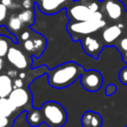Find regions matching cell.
Instances as JSON below:
<instances>
[{
	"mask_svg": "<svg viewBox=\"0 0 127 127\" xmlns=\"http://www.w3.org/2000/svg\"><path fill=\"white\" fill-rule=\"evenodd\" d=\"M83 71V67L74 62L64 63L49 72V84L55 88H64L79 78Z\"/></svg>",
	"mask_w": 127,
	"mask_h": 127,
	"instance_id": "obj_1",
	"label": "cell"
},
{
	"mask_svg": "<svg viewBox=\"0 0 127 127\" xmlns=\"http://www.w3.org/2000/svg\"><path fill=\"white\" fill-rule=\"evenodd\" d=\"M43 122L49 127H62L65 124L67 114L62 104L56 101H48L41 107Z\"/></svg>",
	"mask_w": 127,
	"mask_h": 127,
	"instance_id": "obj_2",
	"label": "cell"
},
{
	"mask_svg": "<svg viewBox=\"0 0 127 127\" xmlns=\"http://www.w3.org/2000/svg\"><path fill=\"white\" fill-rule=\"evenodd\" d=\"M106 26V22L102 19L99 21H71L67 26L66 29L69 32V34L72 36L73 40H76L78 35L80 36H87L90 35L103 27Z\"/></svg>",
	"mask_w": 127,
	"mask_h": 127,
	"instance_id": "obj_3",
	"label": "cell"
},
{
	"mask_svg": "<svg viewBox=\"0 0 127 127\" xmlns=\"http://www.w3.org/2000/svg\"><path fill=\"white\" fill-rule=\"evenodd\" d=\"M80 82L81 86L85 90L95 92L101 88L103 83V77L102 74L95 69L84 70L80 75Z\"/></svg>",
	"mask_w": 127,
	"mask_h": 127,
	"instance_id": "obj_4",
	"label": "cell"
},
{
	"mask_svg": "<svg viewBox=\"0 0 127 127\" xmlns=\"http://www.w3.org/2000/svg\"><path fill=\"white\" fill-rule=\"evenodd\" d=\"M92 13L81 0H77L67 9L66 15L71 21H86L90 20Z\"/></svg>",
	"mask_w": 127,
	"mask_h": 127,
	"instance_id": "obj_5",
	"label": "cell"
},
{
	"mask_svg": "<svg viewBox=\"0 0 127 127\" xmlns=\"http://www.w3.org/2000/svg\"><path fill=\"white\" fill-rule=\"evenodd\" d=\"M8 99L13 103V105L17 109H28L27 106H31V93L28 89L24 87L13 88L8 96Z\"/></svg>",
	"mask_w": 127,
	"mask_h": 127,
	"instance_id": "obj_6",
	"label": "cell"
},
{
	"mask_svg": "<svg viewBox=\"0 0 127 127\" xmlns=\"http://www.w3.org/2000/svg\"><path fill=\"white\" fill-rule=\"evenodd\" d=\"M7 60L18 69H26L29 66V59L20 49L12 46L9 48L6 55Z\"/></svg>",
	"mask_w": 127,
	"mask_h": 127,
	"instance_id": "obj_7",
	"label": "cell"
},
{
	"mask_svg": "<svg viewBox=\"0 0 127 127\" xmlns=\"http://www.w3.org/2000/svg\"><path fill=\"white\" fill-rule=\"evenodd\" d=\"M104 12L110 20H118L122 17L125 9L120 0H104Z\"/></svg>",
	"mask_w": 127,
	"mask_h": 127,
	"instance_id": "obj_8",
	"label": "cell"
},
{
	"mask_svg": "<svg viewBox=\"0 0 127 127\" xmlns=\"http://www.w3.org/2000/svg\"><path fill=\"white\" fill-rule=\"evenodd\" d=\"M122 28H123V26L120 24L111 25V26L105 28L101 35L103 43L107 46L114 45V43L119 39V37L122 34Z\"/></svg>",
	"mask_w": 127,
	"mask_h": 127,
	"instance_id": "obj_9",
	"label": "cell"
},
{
	"mask_svg": "<svg viewBox=\"0 0 127 127\" xmlns=\"http://www.w3.org/2000/svg\"><path fill=\"white\" fill-rule=\"evenodd\" d=\"M82 48L87 55L97 58L98 54L102 50V44L92 36H85L82 41Z\"/></svg>",
	"mask_w": 127,
	"mask_h": 127,
	"instance_id": "obj_10",
	"label": "cell"
},
{
	"mask_svg": "<svg viewBox=\"0 0 127 127\" xmlns=\"http://www.w3.org/2000/svg\"><path fill=\"white\" fill-rule=\"evenodd\" d=\"M67 0H45L39 2L40 10L45 14H55L63 9Z\"/></svg>",
	"mask_w": 127,
	"mask_h": 127,
	"instance_id": "obj_11",
	"label": "cell"
},
{
	"mask_svg": "<svg viewBox=\"0 0 127 127\" xmlns=\"http://www.w3.org/2000/svg\"><path fill=\"white\" fill-rule=\"evenodd\" d=\"M81 127H101L102 118L94 111H86L81 116Z\"/></svg>",
	"mask_w": 127,
	"mask_h": 127,
	"instance_id": "obj_12",
	"label": "cell"
},
{
	"mask_svg": "<svg viewBox=\"0 0 127 127\" xmlns=\"http://www.w3.org/2000/svg\"><path fill=\"white\" fill-rule=\"evenodd\" d=\"M17 108L8 99V97H0V115L5 117H10L15 113Z\"/></svg>",
	"mask_w": 127,
	"mask_h": 127,
	"instance_id": "obj_13",
	"label": "cell"
},
{
	"mask_svg": "<svg viewBox=\"0 0 127 127\" xmlns=\"http://www.w3.org/2000/svg\"><path fill=\"white\" fill-rule=\"evenodd\" d=\"M27 121L33 127H38L43 123V116L40 109L30 108L27 113Z\"/></svg>",
	"mask_w": 127,
	"mask_h": 127,
	"instance_id": "obj_14",
	"label": "cell"
},
{
	"mask_svg": "<svg viewBox=\"0 0 127 127\" xmlns=\"http://www.w3.org/2000/svg\"><path fill=\"white\" fill-rule=\"evenodd\" d=\"M13 89L12 85V78L7 75H1V82H0V97H8L10 92Z\"/></svg>",
	"mask_w": 127,
	"mask_h": 127,
	"instance_id": "obj_15",
	"label": "cell"
},
{
	"mask_svg": "<svg viewBox=\"0 0 127 127\" xmlns=\"http://www.w3.org/2000/svg\"><path fill=\"white\" fill-rule=\"evenodd\" d=\"M23 27V23L21 22V20L18 18V16L16 15H11L7 21V29L13 33L16 34L17 32H19Z\"/></svg>",
	"mask_w": 127,
	"mask_h": 127,
	"instance_id": "obj_16",
	"label": "cell"
},
{
	"mask_svg": "<svg viewBox=\"0 0 127 127\" xmlns=\"http://www.w3.org/2000/svg\"><path fill=\"white\" fill-rule=\"evenodd\" d=\"M32 40H33L34 46H35V53H34V55L36 57H40V55L43 53V51L46 48V39L42 35L36 34Z\"/></svg>",
	"mask_w": 127,
	"mask_h": 127,
	"instance_id": "obj_17",
	"label": "cell"
},
{
	"mask_svg": "<svg viewBox=\"0 0 127 127\" xmlns=\"http://www.w3.org/2000/svg\"><path fill=\"white\" fill-rule=\"evenodd\" d=\"M17 16H18V18L21 20V22H22L23 24L31 25V24L34 23L35 13L33 12L32 9H25V10L21 11Z\"/></svg>",
	"mask_w": 127,
	"mask_h": 127,
	"instance_id": "obj_18",
	"label": "cell"
},
{
	"mask_svg": "<svg viewBox=\"0 0 127 127\" xmlns=\"http://www.w3.org/2000/svg\"><path fill=\"white\" fill-rule=\"evenodd\" d=\"M11 40L5 36H0V58L6 57L10 48Z\"/></svg>",
	"mask_w": 127,
	"mask_h": 127,
	"instance_id": "obj_19",
	"label": "cell"
},
{
	"mask_svg": "<svg viewBox=\"0 0 127 127\" xmlns=\"http://www.w3.org/2000/svg\"><path fill=\"white\" fill-rule=\"evenodd\" d=\"M91 12H96L99 11V3L95 0H81Z\"/></svg>",
	"mask_w": 127,
	"mask_h": 127,
	"instance_id": "obj_20",
	"label": "cell"
},
{
	"mask_svg": "<svg viewBox=\"0 0 127 127\" xmlns=\"http://www.w3.org/2000/svg\"><path fill=\"white\" fill-rule=\"evenodd\" d=\"M23 47L25 49V51L27 53H31V54H34L35 53V46H34V42L33 40L30 38L26 41H24V44H23Z\"/></svg>",
	"mask_w": 127,
	"mask_h": 127,
	"instance_id": "obj_21",
	"label": "cell"
},
{
	"mask_svg": "<svg viewBox=\"0 0 127 127\" xmlns=\"http://www.w3.org/2000/svg\"><path fill=\"white\" fill-rule=\"evenodd\" d=\"M7 14H8V8L4 6L2 3H0V26H2L6 21Z\"/></svg>",
	"mask_w": 127,
	"mask_h": 127,
	"instance_id": "obj_22",
	"label": "cell"
},
{
	"mask_svg": "<svg viewBox=\"0 0 127 127\" xmlns=\"http://www.w3.org/2000/svg\"><path fill=\"white\" fill-rule=\"evenodd\" d=\"M119 80L121 81V83L127 85V66L120 69V71H119Z\"/></svg>",
	"mask_w": 127,
	"mask_h": 127,
	"instance_id": "obj_23",
	"label": "cell"
},
{
	"mask_svg": "<svg viewBox=\"0 0 127 127\" xmlns=\"http://www.w3.org/2000/svg\"><path fill=\"white\" fill-rule=\"evenodd\" d=\"M116 90H117V86L115 84H111L110 83L105 87V95H107V96L112 95V94H114L116 92Z\"/></svg>",
	"mask_w": 127,
	"mask_h": 127,
	"instance_id": "obj_24",
	"label": "cell"
},
{
	"mask_svg": "<svg viewBox=\"0 0 127 127\" xmlns=\"http://www.w3.org/2000/svg\"><path fill=\"white\" fill-rule=\"evenodd\" d=\"M118 48L121 51V53H124L127 51V37L122 38L118 43Z\"/></svg>",
	"mask_w": 127,
	"mask_h": 127,
	"instance_id": "obj_25",
	"label": "cell"
},
{
	"mask_svg": "<svg viewBox=\"0 0 127 127\" xmlns=\"http://www.w3.org/2000/svg\"><path fill=\"white\" fill-rule=\"evenodd\" d=\"M9 124H10L9 117L0 115V127H9Z\"/></svg>",
	"mask_w": 127,
	"mask_h": 127,
	"instance_id": "obj_26",
	"label": "cell"
},
{
	"mask_svg": "<svg viewBox=\"0 0 127 127\" xmlns=\"http://www.w3.org/2000/svg\"><path fill=\"white\" fill-rule=\"evenodd\" d=\"M12 85H13V88H19V87H23V86H24L23 79H21L20 77H19V78L14 79V81L12 82Z\"/></svg>",
	"mask_w": 127,
	"mask_h": 127,
	"instance_id": "obj_27",
	"label": "cell"
},
{
	"mask_svg": "<svg viewBox=\"0 0 127 127\" xmlns=\"http://www.w3.org/2000/svg\"><path fill=\"white\" fill-rule=\"evenodd\" d=\"M22 6H23L25 9H32L33 2H32V0H24V1L22 2Z\"/></svg>",
	"mask_w": 127,
	"mask_h": 127,
	"instance_id": "obj_28",
	"label": "cell"
},
{
	"mask_svg": "<svg viewBox=\"0 0 127 127\" xmlns=\"http://www.w3.org/2000/svg\"><path fill=\"white\" fill-rule=\"evenodd\" d=\"M30 38H31V33L29 31H25L21 34V40H23V41H26Z\"/></svg>",
	"mask_w": 127,
	"mask_h": 127,
	"instance_id": "obj_29",
	"label": "cell"
},
{
	"mask_svg": "<svg viewBox=\"0 0 127 127\" xmlns=\"http://www.w3.org/2000/svg\"><path fill=\"white\" fill-rule=\"evenodd\" d=\"M7 75H9L11 78H15V77L18 75V72H17V70H15V69H10V70L8 71Z\"/></svg>",
	"mask_w": 127,
	"mask_h": 127,
	"instance_id": "obj_30",
	"label": "cell"
},
{
	"mask_svg": "<svg viewBox=\"0 0 127 127\" xmlns=\"http://www.w3.org/2000/svg\"><path fill=\"white\" fill-rule=\"evenodd\" d=\"M1 3L4 5V6H6L7 8H12V0H1Z\"/></svg>",
	"mask_w": 127,
	"mask_h": 127,
	"instance_id": "obj_31",
	"label": "cell"
},
{
	"mask_svg": "<svg viewBox=\"0 0 127 127\" xmlns=\"http://www.w3.org/2000/svg\"><path fill=\"white\" fill-rule=\"evenodd\" d=\"M3 64H4L3 59H2V58H0V70H2V68H3Z\"/></svg>",
	"mask_w": 127,
	"mask_h": 127,
	"instance_id": "obj_32",
	"label": "cell"
},
{
	"mask_svg": "<svg viewBox=\"0 0 127 127\" xmlns=\"http://www.w3.org/2000/svg\"><path fill=\"white\" fill-rule=\"evenodd\" d=\"M123 58H124V61L127 63V51L124 52V54H123Z\"/></svg>",
	"mask_w": 127,
	"mask_h": 127,
	"instance_id": "obj_33",
	"label": "cell"
},
{
	"mask_svg": "<svg viewBox=\"0 0 127 127\" xmlns=\"http://www.w3.org/2000/svg\"><path fill=\"white\" fill-rule=\"evenodd\" d=\"M42 1H45V0H39V2H42Z\"/></svg>",
	"mask_w": 127,
	"mask_h": 127,
	"instance_id": "obj_34",
	"label": "cell"
},
{
	"mask_svg": "<svg viewBox=\"0 0 127 127\" xmlns=\"http://www.w3.org/2000/svg\"><path fill=\"white\" fill-rule=\"evenodd\" d=\"M0 82H1V75H0Z\"/></svg>",
	"mask_w": 127,
	"mask_h": 127,
	"instance_id": "obj_35",
	"label": "cell"
}]
</instances>
